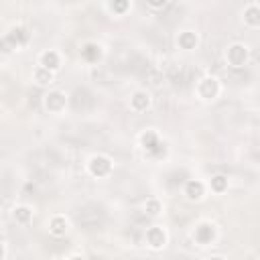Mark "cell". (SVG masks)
Masks as SVG:
<instances>
[{
  "instance_id": "18",
  "label": "cell",
  "mask_w": 260,
  "mask_h": 260,
  "mask_svg": "<svg viewBox=\"0 0 260 260\" xmlns=\"http://www.w3.org/2000/svg\"><path fill=\"white\" fill-rule=\"evenodd\" d=\"M108 10L116 16H124L130 10V0H108Z\"/></svg>"
},
{
  "instance_id": "9",
  "label": "cell",
  "mask_w": 260,
  "mask_h": 260,
  "mask_svg": "<svg viewBox=\"0 0 260 260\" xmlns=\"http://www.w3.org/2000/svg\"><path fill=\"white\" fill-rule=\"evenodd\" d=\"M150 104H152V98H150V93L144 91V89H136V91L130 95V110L136 112V114L146 112V110L150 108Z\"/></svg>"
},
{
  "instance_id": "5",
  "label": "cell",
  "mask_w": 260,
  "mask_h": 260,
  "mask_svg": "<svg viewBox=\"0 0 260 260\" xmlns=\"http://www.w3.org/2000/svg\"><path fill=\"white\" fill-rule=\"evenodd\" d=\"M112 169H114V162H112V158H110L108 154H93V156L87 160V171H89V175L95 177V179L108 177V175L112 173Z\"/></svg>"
},
{
  "instance_id": "8",
  "label": "cell",
  "mask_w": 260,
  "mask_h": 260,
  "mask_svg": "<svg viewBox=\"0 0 260 260\" xmlns=\"http://www.w3.org/2000/svg\"><path fill=\"white\" fill-rule=\"evenodd\" d=\"M205 191H207V187H205V183L199 181V179H189V181L185 183V187H183V195H185L189 201H201V199L205 197Z\"/></svg>"
},
{
  "instance_id": "21",
  "label": "cell",
  "mask_w": 260,
  "mask_h": 260,
  "mask_svg": "<svg viewBox=\"0 0 260 260\" xmlns=\"http://www.w3.org/2000/svg\"><path fill=\"white\" fill-rule=\"evenodd\" d=\"M167 2H169V0H146V4H148L150 8H165Z\"/></svg>"
},
{
  "instance_id": "3",
  "label": "cell",
  "mask_w": 260,
  "mask_h": 260,
  "mask_svg": "<svg viewBox=\"0 0 260 260\" xmlns=\"http://www.w3.org/2000/svg\"><path fill=\"white\" fill-rule=\"evenodd\" d=\"M28 39H30V32H28L22 24H16V26H12V28L4 35V39H2V49H4V53H8V51H10L8 47H12V49L24 47V45L28 43Z\"/></svg>"
},
{
  "instance_id": "15",
  "label": "cell",
  "mask_w": 260,
  "mask_h": 260,
  "mask_svg": "<svg viewBox=\"0 0 260 260\" xmlns=\"http://www.w3.org/2000/svg\"><path fill=\"white\" fill-rule=\"evenodd\" d=\"M242 18L250 28H258L260 26V6L258 4H248L242 12Z\"/></svg>"
},
{
  "instance_id": "6",
  "label": "cell",
  "mask_w": 260,
  "mask_h": 260,
  "mask_svg": "<svg viewBox=\"0 0 260 260\" xmlns=\"http://www.w3.org/2000/svg\"><path fill=\"white\" fill-rule=\"evenodd\" d=\"M43 108H45V112L57 116L67 108V95L59 89H51L43 95Z\"/></svg>"
},
{
  "instance_id": "7",
  "label": "cell",
  "mask_w": 260,
  "mask_h": 260,
  "mask_svg": "<svg viewBox=\"0 0 260 260\" xmlns=\"http://www.w3.org/2000/svg\"><path fill=\"white\" fill-rule=\"evenodd\" d=\"M215 236H217V230H215V225H213L211 221H201V223H197V228H195V232H193V240H195L199 246L211 244V242L215 240Z\"/></svg>"
},
{
  "instance_id": "11",
  "label": "cell",
  "mask_w": 260,
  "mask_h": 260,
  "mask_svg": "<svg viewBox=\"0 0 260 260\" xmlns=\"http://www.w3.org/2000/svg\"><path fill=\"white\" fill-rule=\"evenodd\" d=\"M67 230H69V221H67L65 215L55 213V215L49 219V234H51V236H55V238H63V236L67 234Z\"/></svg>"
},
{
  "instance_id": "16",
  "label": "cell",
  "mask_w": 260,
  "mask_h": 260,
  "mask_svg": "<svg viewBox=\"0 0 260 260\" xmlns=\"http://www.w3.org/2000/svg\"><path fill=\"white\" fill-rule=\"evenodd\" d=\"M81 59L87 63H98L102 59V47L98 43H85L81 47Z\"/></svg>"
},
{
  "instance_id": "17",
  "label": "cell",
  "mask_w": 260,
  "mask_h": 260,
  "mask_svg": "<svg viewBox=\"0 0 260 260\" xmlns=\"http://www.w3.org/2000/svg\"><path fill=\"white\" fill-rule=\"evenodd\" d=\"M32 207L30 205H14V209H12V219L18 223V225H26V223H30V219H32Z\"/></svg>"
},
{
  "instance_id": "20",
  "label": "cell",
  "mask_w": 260,
  "mask_h": 260,
  "mask_svg": "<svg viewBox=\"0 0 260 260\" xmlns=\"http://www.w3.org/2000/svg\"><path fill=\"white\" fill-rule=\"evenodd\" d=\"M209 187L213 193H223L228 191V177L225 175H213L209 181Z\"/></svg>"
},
{
  "instance_id": "10",
  "label": "cell",
  "mask_w": 260,
  "mask_h": 260,
  "mask_svg": "<svg viewBox=\"0 0 260 260\" xmlns=\"http://www.w3.org/2000/svg\"><path fill=\"white\" fill-rule=\"evenodd\" d=\"M144 240H146V244H148L152 250H160V248H165V244H167V232H165L160 225H152V228L146 230Z\"/></svg>"
},
{
  "instance_id": "1",
  "label": "cell",
  "mask_w": 260,
  "mask_h": 260,
  "mask_svg": "<svg viewBox=\"0 0 260 260\" xmlns=\"http://www.w3.org/2000/svg\"><path fill=\"white\" fill-rule=\"evenodd\" d=\"M140 146L146 152V156H160V154H165V142L160 140L158 132L152 130V128H148V130H144L140 134Z\"/></svg>"
},
{
  "instance_id": "4",
  "label": "cell",
  "mask_w": 260,
  "mask_h": 260,
  "mask_svg": "<svg viewBox=\"0 0 260 260\" xmlns=\"http://www.w3.org/2000/svg\"><path fill=\"white\" fill-rule=\"evenodd\" d=\"M248 57H250V49L248 45L244 43H232L228 49H225V61L230 67L234 69H240L248 63Z\"/></svg>"
},
{
  "instance_id": "13",
  "label": "cell",
  "mask_w": 260,
  "mask_h": 260,
  "mask_svg": "<svg viewBox=\"0 0 260 260\" xmlns=\"http://www.w3.org/2000/svg\"><path fill=\"white\" fill-rule=\"evenodd\" d=\"M39 65L51 69V71H57L61 67V55L55 51V49H47L39 55Z\"/></svg>"
},
{
  "instance_id": "19",
  "label": "cell",
  "mask_w": 260,
  "mask_h": 260,
  "mask_svg": "<svg viewBox=\"0 0 260 260\" xmlns=\"http://www.w3.org/2000/svg\"><path fill=\"white\" fill-rule=\"evenodd\" d=\"M160 211H162V205L156 197H150V199L144 201V213L148 217H156V215H160Z\"/></svg>"
},
{
  "instance_id": "14",
  "label": "cell",
  "mask_w": 260,
  "mask_h": 260,
  "mask_svg": "<svg viewBox=\"0 0 260 260\" xmlns=\"http://www.w3.org/2000/svg\"><path fill=\"white\" fill-rule=\"evenodd\" d=\"M32 81H35L37 85L47 87V85H51V83L55 81V71H51V69H47V67L39 65V67L32 71Z\"/></svg>"
},
{
  "instance_id": "2",
  "label": "cell",
  "mask_w": 260,
  "mask_h": 260,
  "mask_svg": "<svg viewBox=\"0 0 260 260\" xmlns=\"http://www.w3.org/2000/svg\"><path fill=\"white\" fill-rule=\"evenodd\" d=\"M219 93H221V83H219L217 77L205 75V77L199 79V83H197V95L203 102H213V100L219 98Z\"/></svg>"
},
{
  "instance_id": "12",
  "label": "cell",
  "mask_w": 260,
  "mask_h": 260,
  "mask_svg": "<svg viewBox=\"0 0 260 260\" xmlns=\"http://www.w3.org/2000/svg\"><path fill=\"white\" fill-rule=\"evenodd\" d=\"M199 45V37L195 30H181L177 35V47L183 51H193Z\"/></svg>"
}]
</instances>
